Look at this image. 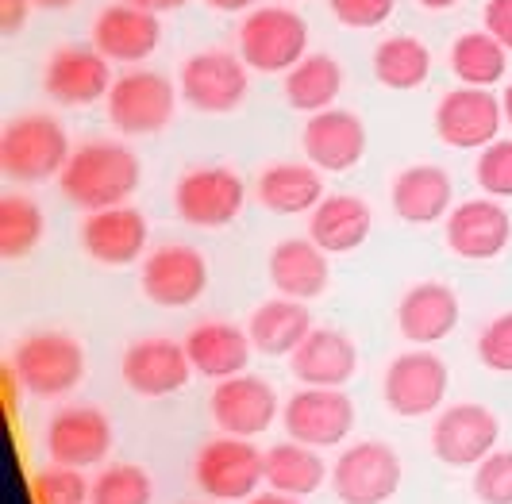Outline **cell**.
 I'll return each mask as SVG.
<instances>
[{
  "label": "cell",
  "mask_w": 512,
  "mask_h": 504,
  "mask_svg": "<svg viewBox=\"0 0 512 504\" xmlns=\"http://www.w3.org/2000/svg\"><path fill=\"white\" fill-rule=\"evenodd\" d=\"M35 8H47V12H58V8H74L77 0H31Z\"/></svg>",
  "instance_id": "cell-47"
},
{
  "label": "cell",
  "mask_w": 512,
  "mask_h": 504,
  "mask_svg": "<svg viewBox=\"0 0 512 504\" xmlns=\"http://www.w3.org/2000/svg\"><path fill=\"white\" fill-rule=\"evenodd\" d=\"M154 481L143 466L135 462H112L93 478V497L89 504H151Z\"/></svg>",
  "instance_id": "cell-36"
},
{
  "label": "cell",
  "mask_w": 512,
  "mask_h": 504,
  "mask_svg": "<svg viewBox=\"0 0 512 504\" xmlns=\"http://www.w3.org/2000/svg\"><path fill=\"white\" fill-rule=\"evenodd\" d=\"M139 285H143V297L158 308H189L208 289L205 254L189 243H162L143 258Z\"/></svg>",
  "instance_id": "cell-13"
},
{
  "label": "cell",
  "mask_w": 512,
  "mask_h": 504,
  "mask_svg": "<svg viewBox=\"0 0 512 504\" xmlns=\"http://www.w3.org/2000/svg\"><path fill=\"white\" fill-rule=\"evenodd\" d=\"M247 504H305L301 497H289V493H278V489H266V493H255Z\"/></svg>",
  "instance_id": "cell-44"
},
{
  "label": "cell",
  "mask_w": 512,
  "mask_h": 504,
  "mask_svg": "<svg viewBox=\"0 0 512 504\" xmlns=\"http://www.w3.org/2000/svg\"><path fill=\"white\" fill-rule=\"evenodd\" d=\"M208 8H216V12H247V8H255L258 0H205Z\"/></svg>",
  "instance_id": "cell-46"
},
{
  "label": "cell",
  "mask_w": 512,
  "mask_h": 504,
  "mask_svg": "<svg viewBox=\"0 0 512 504\" xmlns=\"http://www.w3.org/2000/svg\"><path fill=\"white\" fill-rule=\"evenodd\" d=\"M27 12H31V0H0V31L16 35L27 24Z\"/></svg>",
  "instance_id": "cell-43"
},
{
  "label": "cell",
  "mask_w": 512,
  "mask_h": 504,
  "mask_svg": "<svg viewBox=\"0 0 512 504\" xmlns=\"http://www.w3.org/2000/svg\"><path fill=\"white\" fill-rule=\"evenodd\" d=\"M501 124L505 108L501 97H493V89L459 85L436 104V135L455 151H486L489 143H497Z\"/></svg>",
  "instance_id": "cell-14"
},
{
  "label": "cell",
  "mask_w": 512,
  "mask_h": 504,
  "mask_svg": "<svg viewBox=\"0 0 512 504\" xmlns=\"http://www.w3.org/2000/svg\"><path fill=\"white\" fill-rule=\"evenodd\" d=\"M247 62L231 51H201L193 58H185L178 77V89L189 108L208 112V116H224L235 112L247 101L251 77H247Z\"/></svg>",
  "instance_id": "cell-9"
},
{
  "label": "cell",
  "mask_w": 512,
  "mask_h": 504,
  "mask_svg": "<svg viewBox=\"0 0 512 504\" xmlns=\"http://www.w3.org/2000/svg\"><path fill=\"white\" fill-rule=\"evenodd\" d=\"M8 366L20 378L24 393L54 401V397H66L81 385V378H85V351H81V343L74 335L35 331L12 351Z\"/></svg>",
  "instance_id": "cell-3"
},
{
  "label": "cell",
  "mask_w": 512,
  "mask_h": 504,
  "mask_svg": "<svg viewBox=\"0 0 512 504\" xmlns=\"http://www.w3.org/2000/svg\"><path fill=\"white\" fill-rule=\"evenodd\" d=\"M509 70V51L489 35V31H466L451 43V74L462 85L493 89Z\"/></svg>",
  "instance_id": "cell-34"
},
{
  "label": "cell",
  "mask_w": 512,
  "mask_h": 504,
  "mask_svg": "<svg viewBox=\"0 0 512 504\" xmlns=\"http://www.w3.org/2000/svg\"><path fill=\"white\" fill-rule=\"evenodd\" d=\"M131 4H139V8H147V12H178V8H185L189 0H131Z\"/></svg>",
  "instance_id": "cell-45"
},
{
  "label": "cell",
  "mask_w": 512,
  "mask_h": 504,
  "mask_svg": "<svg viewBox=\"0 0 512 504\" xmlns=\"http://www.w3.org/2000/svg\"><path fill=\"white\" fill-rule=\"evenodd\" d=\"M486 31L505 47V51H512V0H489Z\"/></svg>",
  "instance_id": "cell-42"
},
{
  "label": "cell",
  "mask_w": 512,
  "mask_h": 504,
  "mask_svg": "<svg viewBox=\"0 0 512 504\" xmlns=\"http://www.w3.org/2000/svg\"><path fill=\"white\" fill-rule=\"evenodd\" d=\"M501 108H505V124L512 127V81H509V89H505V97H501Z\"/></svg>",
  "instance_id": "cell-49"
},
{
  "label": "cell",
  "mask_w": 512,
  "mask_h": 504,
  "mask_svg": "<svg viewBox=\"0 0 512 504\" xmlns=\"http://www.w3.org/2000/svg\"><path fill=\"white\" fill-rule=\"evenodd\" d=\"M389 204L405 224H439L455 208V185L443 166H409L393 177Z\"/></svg>",
  "instance_id": "cell-26"
},
{
  "label": "cell",
  "mask_w": 512,
  "mask_h": 504,
  "mask_svg": "<svg viewBox=\"0 0 512 504\" xmlns=\"http://www.w3.org/2000/svg\"><path fill=\"white\" fill-rule=\"evenodd\" d=\"M443 235L451 254H459L466 262H489L509 247L512 239V216L509 208L493 197H474L451 208V216L443 220Z\"/></svg>",
  "instance_id": "cell-18"
},
{
  "label": "cell",
  "mask_w": 512,
  "mask_h": 504,
  "mask_svg": "<svg viewBox=\"0 0 512 504\" xmlns=\"http://www.w3.org/2000/svg\"><path fill=\"white\" fill-rule=\"evenodd\" d=\"M185 354L193 362V374L224 381V378H235V374H247L255 343H251V331L239 328V324L205 320V324H197V328L185 335Z\"/></svg>",
  "instance_id": "cell-24"
},
{
  "label": "cell",
  "mask_w": 512,
  "mask_h": 504,
  "mask_svg": "<svg viewBox=\"0 0 512 504\" xmlns=\"http://www.w3.org/2000/svg\"><path fill=\"white\" fill-rule=\"evenodd\" d=\"M43 231H47V216L31 197H20V193L0 197V258L31 254L43 243Z\"/></svg>",
  "instance_id": "cell-35"
},
{
  "label": "cell",
  "mask_w": 512,
  "mask_h": 504,
  "mask_svg": "<svg viewBox=\"0 0 512 504\" xmlns=\"http://www.w3.org/2000/svg\"><path fill=\"white\" fill-rule=\"evenodd\" d=\"M162 43V24L158 16L139 8V4H108L97 24H93V47L108 58V62H124V66H135V62H147Z\"/></svg>",
  "instance_id": "cell-21"
},
{
  "label": "cell",
  "mask_w": 512,
  "mask_h": 504,
  "mask_svg": "<svg viewBox=\"0 0 512 504\" xmlns=\"http://www.w3.org/2000/svg\"><path fill=\"white\" fill-rule=\"evenodd\" d=\"M258 201L274 216H301L324 201V177L312 162H278L258 174Z\"/></svg>",
  "instance_id": "cell-29"
},
{
  "label": "cell",
  "mask_w": 512,
  "mask_h": 504,
  "mask_svg": "<svg viewBox=\"0 0 512 504\" xmlns=\"http://www.w3.org/2000/svg\"><path fill=\"white\" fill-rule=\"evenodd\" d=\"M416 4H424V8H432V12H443V8H455L459 0H416Z\"/></svg>",
  "instance_id": "cell-48"
},
{
  "label": "cell",
  "mask_w": 512,
  "mask_h": 504,
  "mask_svg": "<svg viewBox=\"0 0 512 504\" xmlns=\"http://www.w3.org/2000/svg\"><path fill=\"white\" fill-rule=\"evenodd\" d=\"M243 204L247 185L228 166H193L174 185V212L189 227H228Z\"/></svg>",
  "instance_id": "cell-10"
},
{
  "label": "cell",
  "mask_w": 512,
  "mask_h": 504,
  "mask_svg": "<svg viewBox=\"0 0 512 504\" xmlns=\"http://www.w3.org/2000/svg\"><path fill=\"white\" fill-rule=\"evenodd\" d=\"M447 385H451V370L436 351H405L385 366V408L401 420H424L443 408Z\"/></svg>",
  "instance_id": "cell-6"
},
{
  "label": "cell",
  "mask_w": 512,
  "mask_h": 504,
  "mask_svg": "<svg viewBox=\"0 0 512 504\" xmlns=\"http://www.w3.org/2000/svg\"><path fill=\"white\" fill-rule=\"evenodd\" d=\"M193 481L212 501H251L266 485V451L251 439H208L193 462Z\"/></svg>",
  "instance_id": "cell-5"
},
{
  "label": "cell",
  "mask_w": 512,
  "mask_h": 504,
  "mask_svg": "<svg viewBox=\"0 0 512 504\" xmlns=\"http://www.w3.org/2000/svg\"><path fill=\"white\" fill-rule=\"evenodd\" d=\"M251 343L266 358H289L312 335V316L305 301L293 297H274V301L258 304L255 316L247 320Z\"/></svg>",
  "instance_id": "cell-30"
},
{
  "label": "cell",
  "mask_w": 512,
  "mask_h": 504,
  "mask_svg": "<svg viewBox=\"0 0 512 504\" xmlns=\"http://www.w3.org/2000/svg\"><path fill=\"white\" fill-rule=\"evenodd\" d=\"M401 454L382 439L351 443L332 466V489L343 504H385L401 489Z\"/></svg>",
  "instance_id": "cell-7"
},
{
  "label": "cell",
  "mask_w": 512,
  "mask_h": 504,
  "mask_svg": "<svg viewBox=\"0 0 512 504\" xmlns=\"http://www.w3.org/2000/svg\"><path fill=\"white\" fill-rule=\"evenodd\" d=\"M289 370L301 385L320 389H343L359 370V347L347 331L312 328L305 343L289 354Z\"/></svg>",
  "instance_id": "cell-25"
},
{
  "label": "cell",
  "mask_w": 512,
  "mask_h": 504,
  "mask_svg": "<svg viewBox=\"0 0 512 504\" xmlns=\"http://www.w3.org/2000/svg\"><path fill=\"white\" fill-rule=\"evenodd\" d=\"M497 439H501V420L493 416V408L474 401L439 408L432 424V454L455 470H474L482 458L497 451Z\"/></svg>",
  "instance_id": "cell-12"
},
{
  "label": "cell",
  "mask_w": 512,
  "mask_h": 504,
  "mask_svg": "<svg viewBox=\"0 0 512 504\" xmlns=\"http://www.w3.org/2000/svg\"><path fill=\"white\" fill-rule=\"evenodd\" d=\"M89 497H93V481L74 466L51 462L31 478V504H89Z\"/></svg>",
  "instance_id": "cell-37"
},
{
  "label": "cell",
  "mask_w": 512,
  "mask_h": 504,
  "mask_svg": "<svg viewBox=\"0 0 512 504\" xmlns=\"http://www.w3.org/2000/svg\"><path fill=\"white\" fill-rule=\"evenodd\" d=\"M112 62L97 47H58L43 70V89L58 104H93L108 101L112 89Z\"/></svg>",
  "instance_id": "cell-19"
},
{
  "label": "cell",
  "mask_w": 512,
  "mask_h": 504,
  "mask_svg": "<svg viewBox=\"0 0 512 504\" xmlns=\"http://www.w3.org/2000/svg\"><path fill=\"white\" fill-rule=\"evenodd\" d=\"M432 74V51L412 39V35H393V39H382L378 51H374V77L382 81L385 89L393 93H409V89H420Z\"/></svg>",
  "instance_id": "cell-33"
},
{
  "label": "cell",
  "mask_w": 512,
  "mask_h": 504,
  "mask_svg": "<svg viewBox=\"0 0 512 504\" xmlns=\"http://www.w3.org/2000/svg\"><path fill=\"white\" fill-rule=\"evenodd\" d=\"M208 412L216 420V428L235 439H255L262 431L274 428L282 404L278 393L266 378L255 374H235V378L216 381L212 397H208Z\"/></svg>",
  "instance_id": "cell-15"
},
{
  "label": "cell",
  "mask_w": 512,
  "mask_h": 504,
  "mask_svg": "<svg viewBox=\"0 0 512 504\" xmlns=\"http://www.w3.org/2000/svg\"><path fill=\"white\" fill-rule=\"evenodd\" d=\"M43 443H47L51 462H58V466L93 470L112 451V424L97 404H74V408L54 412Z\"/></svg>",
  "instance_id": "cell-16"
},
{
  "label": "cell",
  "mask_w": 512,
  "mask_h": 504,
  "mask_svg": "<svg viewBox=\"0 0 512 504\" xmlns=\"http://www.w3.org/2000/svg\"><path fill=\"white\" fill-rule=\"evenodd\" d=\"M478 189L493 201H509L512 197V139H497L486 151H478L474 162Z\"/></svg>",
  "instance_id": "cell-38"
},
{
  "label": "cell",
  "mask_w": 512,
  "mask_h": 504,
  "mask_svg": "<svg viewBox=\"0 0 512 504\" xmlns=\"http://www.w3.org/2000/svg\"><path fill=\"white\" fill-rule=\"evenodd\" d=\"M374 212L362 197L332 193L308 212V239L328 254H351L370 239Z\"/></svg>",
  "instance_id": "cell-28"
},
{
  "label": "cell",
  "mask_w": 512,
  "mask_h": 504,
  "mask_svg": "<svg viewBox=\"0 0 512 504\" xmlns=\"http://www.w3.org/2000/svg\"><path fill=\"white\" fill-rule=\"evenodd\" d=\"M266 274H270V285L278 289V297L308 304L324 297L332 281V266H328V251H320L312 239H282L270 251Z\"/></svg>",
  "instance_id": "cell-27"
},
{
  "label": "cell",
  "mask_w": 512,
  "mask_h": 504,
  "mask_svg": "<svg viewBox=\"0 0 512 504\" xmlns=\"http://www.w3.org/2000/svg\"><path fill=\"white\" fill-rule=\"evenodd\" d=\"M139 158L124 143L112 139H93L81 143L66 170H62V197L81 208V212H101V208H116L128 204V197L139 189Z\"/></svg>",
  "instance_id": "cell-1"
},
{
  "label": "cell",
  "mask_w": 512,
  "mask_h": 504,
  "mask_svg": "<svg viewBox=\"0 0 512 504\" xmlns=\"http://www.w3.org/2000/svg\"><path fill=\"white\" fill-rule=\"evenodd\" d=\"M324 481H332V466L320 458L316 447L285 439L266 451V489H278L289 497H312Z\"/></svg>",
  "instance_id": "cell-31"
},
{
  "label": "cell",
  "mask_w": 512,
  "mask_h": 504,
  "mask_svg": "<svg viewBox=\"0 0 512 504\" xmlns=\"http://www.w3.org/2000/svg\"><path fill=\"white\" fill-rule=\"evenodd\" d=\"M285 435L305 443V447H339L355 431V401L343 389H320V385H301L289 401L282 404Z\"/></svg>",
  "instance_id": "cell-11"
},
{
  "label": "cell",
  "mask_w": 512,
  "mask_h": 504,
  "mask_svg": "<svg viewBox=\"0 0 512 504\" xmlns=\"http://www.w3.org/2000/svg\"><path fill=\"white\" fill-rule=\"evenodd\" d=\"M462 304L451 285L443 281H420L397 304V328L416 347H436L459 328Z\"/></svg>",
  "instance_id": "cell-23"
},
{
  "label": "cell",
  "mask_w": 512,
  "mask_h": 504,
  "mask_svg": "<svg viewBox=\"0 0 512 504\" xmlns=\"http://www.w3.org/2000/svg\"><path fill=\"white\" fill-rule=\"evenodd\" d=\"M120 374H124V385L139 397H170L193 381V362L185 354V343L151 335L124 351Z\"/></svg>",
  "instance_id": "cell-17"
},
{
  "label": "cell",
  "mask_w": 512,
  "mask_h": 504,
  "mask_svg": "<svg viewBox=\"0 0 512 504\" xmlns=\"http://www.w3.org/2000/svg\"><path fill=\"white\" fill-rule=\"evenodd\" d=\"M70 154L74 151L66 127L47 112H24L0 131V174L20 185H43L51 177H62Z\"/></svg>",
  "instance_id": "cell-2"
},
{
  "label": "cell",
  "mask_w": 512,
  "mask_h": 504,
  "mask_svg": "<svg viewBox=\"0 0 512 504\" xmlns=\"http://www.w3.org/2000/svg\"><path fill=\"white\" fill-rule=\"evenodd\" d=\"M305 54L308 24L293 8H255L239 24V58L258 74H289Z\"/></svg>",
  "instance_id": "cell-4"
},
{
  "label": "cell",
  "mask_w": 512,
  "mask_h": 504,
  "mask_svg": "<svg viewBox=\"0 0 512 504\" xmlns=\"http://www.w3.org/2000/svg\"><path fill=\"white\" fill-rule=\"evenodd\" d=\"M108 120L124 135H158L174 120L178 108V89L174 81L154 70H131L116 77L108 89Z\"/></svg>",
  "instance_id": "cell-8"
},
{
  "label": "cell",
  "mask_w": 512,
  "mask_h": 504,
  "mask_svg": "<svg viewBox=\"0 0 512 504\" xmlns=\"http://www.w3.org/2000/svg\"><path fill=\"white\" fill-rule=\"evenodd\" d=\"M81 247L101 266H131V262H139L147 254V220L131 204L85 212Z\"/></svg>",
  "instance_id": "cell-22"
},
{
  "label": "cell",
  "mask_w": 512,
  "mask_h": 504,
  "mask_svg": "<svg viewBox=\"0 0 512 504\" xmlns=\"http://www.w3.org/2000/svg\"><path fill=\"white\" fill-rule=\"evenodd\" d=\"M474 497L482 504H512V451H493L474 466Z\"/></svg>",
  "instance_id": "cell-39"
},
{
  "label": "cell",
  "mask_w": 512,
  "mask_h": 504,
  "mask_svg": "<svg viewBox=\"0 0 512 504\" xmlns=\"http://www.w3.org/2000/svg\"><path fill=\"white\" fill-rule=\"evenodd\" d=\"M301 147L320 174H347L366 154V124L347 108L316 112V116H308Z\"/></svg>",
  "instance_id": "cell-20"
},
{
  "label": "cell",
  "mask_w": 512,
  "mask_h": 504,
  "mask_svg": "<svg viewBox=\"0 0 512 504\" xmlns=\"http://www.w3.org/2000/svg\"><path fill=\"white\" fill-rule=\"evenodd\" d=\"M343 89V66L332 54H305L289 74H285V101L297 112H328L339 101Z\"/></svg>",
  "instance_id": "cell-32"
},
{
  "label": "cell",
  "mask_w": 512,
  "mask_h": 504,
  "mask_svg": "<svg viewBox=\"0 0 512 504\" xmlns=\"http://www.w3.org/2000/svg\"><path fill=\"white\" fill-rule=\"evenodd\" d=\"M474 347H478V358H482L486 370H493V374H512V312L489 320Z\"/></svg>",
  "instance_id": "cell-40"
},
{
  "label": "cell",
  "mask_w": 512,
  "mask_h": 504,
  "mask_svg": "<svg viewBox=\"0 0 512 504\" xmlns=\"http://www.w3.org/2000/svg\"><path fill=\"white\" fill-rule=\"evenodd\" d=\"M328 8L343 27L370 31V27H382L393 16L397 0H328Z\"/></svg>",
  "instance_id": "cell-41"
}]
</instances>
